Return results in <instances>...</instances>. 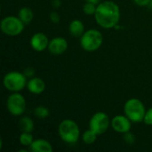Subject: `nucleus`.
<instances>
[{"mask_svg": "<svg viewBox=\"0 0 152 152\" xmlns=\"http://www.w3.org/2000/svg\"><path fill=\"white\" fill-rule=\"evenodd\" d=\"M120 8L114 1H103L97 4L94 14L96 23L102 28L110 29L116 28L120 20Z\"/></svg>", "mask_w": 152, "mask_h": 152, "instance_id": "f257e3e1", "label": "nucleus"}, {"mask_svg": "<svg viewBox=\"0 0 152 152\" xmlns=\"http://www.w3.org/2000/svg\"><path fill=\"white\" fill-rule=\"evenodd\" d=\"M58 133L61 141L68 144H75L80 138V128L71 119L62 120L58 126Z\"/></svg>", "mask_w": 152, "mask_h": 152, "instance_id": "f03ea898", "label": "nucleus"}, {"mask_svg": "<svg viewBox=\"0 0 152 152\" xmlns=\"http://www.w3.org/2000/svg\"><path fill=\"white\" fill-rule=\"evenodd\" d=\"M146 110L143 102L137 98L127 100L124 105V113L133 123L143 122Z\"/></svg>", "mask_w": 152, "mask_h": 152, "instance_id": "7ed1b4c3", "label": "nucleus"}, {"mask_svg": "<svg viewBox=\"0 0 152 152\" xmlns=\"http://www.w3.org/2000/svg\"><path fill=\"white\" fill-rule=\"evenodd\" d=\"M28 77L23 72L10 71L7 72L3 78V85L4 88L12 93H20L27 87Z\"/></svg>", "mask_w": 152, "mask_h": 152, "instance_id": "20e7f679", "label": "nucleus"}, {"mask_svg": "<svg viewBox=\"0 0 152 152\" xmlns=\"http://www.w3.org/2000/svg\"><path fill=\"white\" fill-rule=\"evenodd\" d=\"M103 43V36L95 28L86 30L80 37V45L86 52L97 51Z\"/></svg>", "mask_w": 152, "mask_h": 152, "instance_id": "39448f33", "label": "nucleus"}, {"mask_svg": "<svg viewBox=\"0 0 152 152\" xmlns=\"http://www.w3.org/2000/svg\"><path fill=\"white\" fill-rule=\"evenodd\" d=\"M0 28L4 34L10 37H15L19 36L23 32L25 24L20 20L18 16L9 15L5 16L1 20Z\"/></svg>", "mask_w": 152, "mask_h": 152, "instance_id": "423d86ee", "label": "nucleus"}, {"mask_svg": "<svg viewBox=\"0 0 152 152\" xmlns=\"http://www.w3.org/2000/svg\"><path fill=\"white\" fill-rule=\"evenodd\" d=\"M110 119L105 112L99 111L94 113L89 120V129L96 134L102 135L105 134L110 126Z\"/></svg>", "mask_w": 152, "mask_h": 152, "instance_id": "0eeeda50", "label": "nucleus"}, {"mask_svg": "<svg viewBox=\"0 0 152 152\" xmlns=\"http://www.w3.org/2000/svg\"><path fill=\"white\" fill-rule=\"evenodd\" d=\"M26 100L20 93H12L6 100V109L8 112L15 117L21 116L26 110Z\"/></svg>", "mask_w": 152, "mask_h": 152, "instance_id": "6e6552de", "label": "nucleus"}, {"mask_svg": "<svg viewBox=\"0 0 152 152\" xmlns=\"http://www.w3.org/2000/svg\"><path fill=\"white\" fill-rule=\"evenodd\" d=\"M132 121L126 115H117L110 121V126L118 134H126L131 131Z\"/></svg>", "mask_w": 152, "mask_h": 152, "instance_id": "1a4fd4ad", "label": "nucleus"}, {"mask_svg": "<svg viewBox=\"0 0 152 152\" xmlns=\"http://www.w3.org/2000/svg\"><path fill=\"white\" fill-rule=\"evenodd\" d=\"M68 41L62 37H55L52 38L48 45V51L53 55L63 54L68 49Z\"/></svg>", "mask_w": 152, "mask_h": 152, "instance_id": "9d476101", "label": "nucleus"}, {"mask_svg": "<svg viewBox=\"0 0 152 152\" xmlns=\"http://www.w3.org/2000/svg\"><path fill=\"white\" fill-rule=\"evenodd\" d=\"M49 42L50 40L45 34L43 32H37L31 37L29 43L33 50L36 52H43L48 48Z\"/></svg>", "mask_w": 152, "mask_h": 152, "instance_id": "9b49d317", "label": "nucleus"}, {"mask_svg": "<svg viewBox=\"0 0 152 152\" xmlns=\"http://www.w3.org/2000/svg\"><path fill=\"white\" fill-rule=\"evenodd\" d=\"M26 88L33 94H40L45 90V83L42 78L33 77L28 80Z\"/></svg>", "mask_w": 152, "mask_h": 152, "instance_id": "f8f14e48", "label": "nucleus"}, {"mask_svg": "<svg viewBox=\"0 0 152 152\" xmlns=\"http://www.w3.org/2000/svg\"><path fill=\"white\" fill-rule=\"evenodd\" d=\"M32 152H53V148L50 142L45 139H36L29 146Z\"/></svg>", "mask_w": 152, "mask_h": 152, "instance_id": "ddd939ff", "label": "nucleus"}, {"mask_svg": "<svg viewBox=\"0 0 152 152\" xmlns=\"http://www.w3.org/2000/svg\"><path fill=\"white\" fill-rule=\"evenodd\" d=\"M70 35L76 37H80L85 33V25L80 20H73L69 25Z\"/></svg>", "mask_w": 152, "mask_h": 152, "instance_id": "4468645a", "label": "nucleus"}, {"mask_svg": "<svg viewBox=\"0 0 152 152\" xmlns=\"http://www.w3.org/2000/svg\"><path fill=\"white\" fill-rule=\"evenodd\" d=\"M18 17L20 19V20L25 25H28L32 21V20L34 18V12L31 10V8H29L28 6H24V7H21L19 10Z\"/></svg>", "mask_w": 152, "mask_h": 152, "instance_id": "2eb2a0df", "label": "nucleus"}, {"mask_svg": "<svg viewBox=\"0 0 152 152\" xmlns=\"http://www.w3.org/2000/svg\"><path fill=\"white\" fill-rule=\"evenodd\" d=\"M19 127L21 132L32 133V131L35 128L34 121L31 118L28 116H22L19 119Z\"/></svg>", "mask_w": 152, "mask_h": 152, "instance_id": "dca6fc26", "label": "nucleus"}, {"mask_svg": "<svg viewBox=\"0 0 152 152\" xmlns=\"http://www.w3.org/2000/svg\"><path fill=\"white\" fill-rule=\"evenodd\" d=\"M34 142V138L31 133L21 132L19 135V142L24 147H29Z\"/></svg>", "mask_w": 152, "mask_h": 152, "instance_id": "f3484780", "label": "nucleus"}, {"mask_svg": "<svg viewBox=\"0 0 152 152\" xmlns=\"http://www.w3.org/2000/svg\"><path fill=\"white\" fill-rule=\"evenodd\" d=\"M33 113H34L36 118H37L39 119H45L49 117L50 110L47 107L40 105V106H37L34 109Z\"/></svg>", "mask_w": 152, "mask_h": 152, "instance_id": "a211bd4d", "label": "nucleus"}, {"mask_svg": "<svg viewBox=\"0 0 152 152\" xmlns=\"http://www.w3.org/2000/svg\"><path fill=\"white\" fill-rule=\"evenodd\" d=\"M97 136H98V134H96L94 131H92L91 129H87L82 134V141L84 143L90 145V144H93L95 142Z\"/></svg>", "mask_w": 152, "mask_h": 152, "instance_id": "6ab92c4d", "label": "nucleus"}, {"mask_svg": "<svg viewBox=\"0 0 152 152\" xmlns=\"http://www.w3.org/2000/svg\"><path fill=\"white\" fill-rule=\"evenodd\" d=\"M97 9V5L92 3L86 2L83 5V12L86 15H94Z\"/></svg>", "mask_w": 152, "mask_h": 152, "instance_id": "aec40b11", "label": "nucleus"}, {"mask_svg": "<svg viewBox=\"0 0 152 152\" xmlns=\"http://www.w3.org/2000/svg\"><path fill=\"white\" fill-rule=\"evenodd\" d=\"M123 138H124V141L126 142V143H127V144H129V145L134 144V143L135 142V140H136L135 135H134L133 133H131L130 131L127 132V133H126V134H124Z\"/></svg>", "mask_w": 152, "mask_h": 152, "instance_id": "412c9836", "label": "nucleus"}, {"mask_svg": "<svg viewBox=\"0 0 152 152\" xmlns=\"http://www.w3.org/2000/svg\"><path fill=\"white\" fill-rule=\"evenodd\" d=\"M143 122L147 126H152V107L146 110Z\"/></svg>", "mask_w": 152, "mask_h": 152, "instance_id": "4be33fe9", "label": "nucleus"}, {"mask_svg": "<svg viewBox=\"0 0 152 152\" xmlns=\"http://www.w3.org/2000/svg\"><path fill=\"white\" fill-rule=\"evenodd\" d=\"M49 19L50 20L54 23V24H58L61 20V17H60V14L56 12V11H53L50 12L49 14Z\"/></svg>", "mask_w": 152, "mask_h": 152, "instance_id": "5701e85b", "label": "nucleus"}, {"mask_svg": "<svg viewBox=\"0 0 152 152\" xmlns=\"http://www.w3.org/2000/svg\"><path fill=\"white\" fill-rule=\"evenodd\" d=\"M23 73L28 78H31L35 74V69L33 67H28L23 70Z\"/></svg>", "mask_w": 152, "mask_h": 152, "instance_id": "b1692460", "label": "nucleus"}, {"mask_svg": "<svg viewBox=\"0 0 152 152\" xmlns=\"http://www.w3.org/2000/svg\"><path fill=\"white\" fill-rule=\"evenodd\" d=\"M135 4L139 6H148L151 0H133Z\"/></svg>", "mask_w": 152, "mask_h": 152, "instance_id": "393cba45", "label": "nucleus"}, {"mask_svg": "<svg viewBox=\"0 0 152 152\" xmlns=\"http://www.w3.org/2000/svg\"><path fill=\"white\" fill-rule=\"evenodd\" d=\"M52 4L54 8H59L61 5V0H53Z\"/></svg>", "mask_w": 152, "mask_h": 152, "instance_id": "a878e982", "label": "nucleus"}, {"mask_svg": "<svg viewBox=\"0 0 152 152\" xmlns=\"http://www.w3.org/2000/svg\"><path fill=\"white\" fill-rule=\"evenodd\" d=\"M86 2H88V3H92V4H99L101 3V0H85Z\"/></svg>", "mask_w": 152, "mask_h": 152, "instance_id": "bb28decb", "label": "nucleus"}, {"mask_svg": "<svg viewBox=\"0 0 152 152\" xmlns=\"http://www.w3.org/2000/svg\"><path fill=\"white\" fill-rule=\"evenodd\" d=\"M148 7L150 8V9H151L152 10V0L150 1V3H149V4H148Z\"/></svg>", "mask_w": 152, "mask_h": 152, "instance_id": "cd10ccee", "label": "nucleus"}]
</instances>
